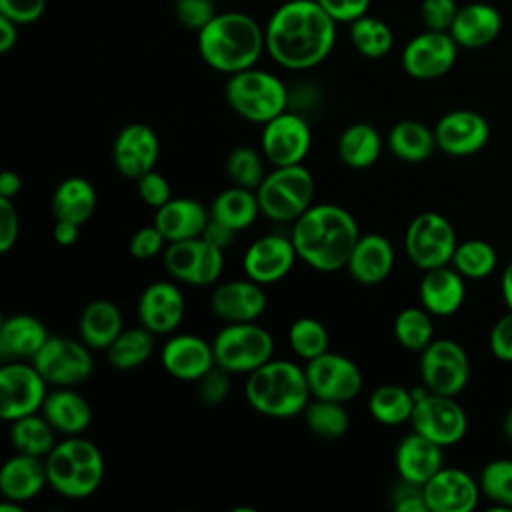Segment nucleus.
I'll list each match as a JSON object with an SVG mask.
<instances>
[{"mask_svg": "<svg viewBox=\"0 0 512 512\" xmlns=\"http://www.w3.org/2000/svg\"><path fill=\"white\" fill-rule=\"evenodd\" d=\"M336 24L318 0H286L264 26L266 52L286 70H310L330 56Z\"/></svg>", "mask_w": 512, "mask_h": 512, "instance_id": "1", "label": "nucleus"}, {"mask_svg": "<svg viewBox=\"0 0 512 512\" xmlns=\"http://www.w3.org/2000/svg\"><path fill=\"white\" fill-rule=\"evenodd\" d=\"M358 238L354 216L338 204H312L290 228L298 258L318 272L346 268Z\"/></svg>", "mask_w": 512, "mask_h": 512, "instance_id": "2", "label": "nucleus"}, {"mask_svg": "<svg viewBox=\"0 0 512 512\" xmlns=\"http://www.w3.org/2000/svg\"><path fill=\"white\" fill-rule=\"evenodd\" d=\"M198 34V54L212 70L236 74L256 66L266 52L264 26L246 12H216Z\"/></svg>", "mask_w": 512, "mask_h": 512, "instance_id": "3", "label": "nucleus"}, {"mask_svg": "<svg viewBox=\"0 0 512 512\" xmlns=\"http://www.w3.org/2000/svg\"><path fill=\"white\" fill-rule=\"evenodd\" d=\"M244 396L256 412L270 418L298 416L312 398L304 368L276 358L248 374Z\"/></svg>", "mask_w": 512, "mask_h": 512, "instance_id": "4", "label": "nucleus"}, {"mask_svg": "<svg viewBox=\"0 0 512 512\" xmlns=\"http://www.w3.org/2000/svg\"><path fill=\"white\" fill-rule=\"evenodd\" d=\"M48 486L64 498L80 500L98 490L104 478V458L100 448L80 434L66 436L54 444L44 458Z\"/></svg>", "mask_w": 512, "mask_h": 512, "instance_id": "5", "label": "nucleus"}, {"mask_svg": "<svg viewBox=\"0 0 512 512\" xmlns=\"http://www.w3.org/2000/svg\"><path fill=\"white\" fill-rule=\"evenodd\" d=\"M224 96L228 106L244 120L266 124L280 112L288 110L290 94L286 84L272 72L256 66L230 74Z\"/></svg>", "mask_w": 512, "mask_h": 512, "instance_id": "6", "label": "nucleus"}, {"mask_svg": "<svg viewBox=\"0 0 512 512\" xmlns=\"http://www.w3.org/2000/svg\"><path fill=\"white\" fill-rule=\"evenodd\" d=\"M260 214L274 222H294L314 198V178L304 164L274 166L256 188Z\"/></svg>", "mask_w": 512, "mask_h": 512, "instance_id": "7", "label": "nucleus"}, {"mask_svg": "<svg viewBox=\"0 0 512 512\" xmlns=\"http://www.w3.org/2000/svg\"><path fill=\"white\" fill-rule=\"evenodd\" d=\"M216 366L230 374H250L274 354L272 334L256 322H226L212 340Z\"/></svg>", "mask_w": 512, "mask_h": 512, "instance_id": "8", "label": "nucleus"}, {"mask_svg": "<svg viewBox=\"0 0 512 512\" xmlns=\"http://www.w3.org/2000/svg\"><path fill=\"white\" fill-rule=\"evenodd\" d=\"M456 230L438 212H422L406 228L404 250L408 260L420 270H432L452 262L456 250Z\"/></svg>", "mask_w": 512, "mask_h": 512, "instance_id": "9", "label": "nucleus"}, {"mask_svg": "<svg viewBox=\"0 0 512 512\" xmlns=\"http://www.w3.org/2000/svg\"><path fill=\"white\" fill-rule=\"evenodd\" d=\"M412 394L416 400L410 418L414 432L430 438L442 448L452 446L464 438L468 430V418L454 396L436 394L426 388Z\"/></svg>", "mask_w": 512, "mask_h": 512, "instance_id": "10", "label": "nucleus"}, {"mask_svg": "<svg viewBox=\"0 0 512 512\" xmlns=\"http://www.w3.org/2000/svg\"><path fill=\"white\" fill-rule=\"evenodd\" d=\"M162 260L174 280L192 286L214 284L224 270V250L212 246L202 236L168 242Z\"/></svg>", "mask_w": 512, "mask_h": 512, "instance_id": "11", "label": "nucleus"}, {"mask_svg": "<svg viewBox=\"0 0 512 512\" xmlns=\"http://www.w3.org/2000/svg\"><path fill=\"white\" fill-rule=\"evenodd\" d=\"M420 378L430 392L460 394L470 378V360L464 348L454 340H432L420 352Z\"/></svg>", "mask_w": 512, "mask_h": 512, "instance_id": "12", "label": "nucleus"}, {"mask_svg": "<svg viewBox=\"0 0 512 512\" xmlns=\"http://www.w3.org/2000/svg\"><path fill=\"white\" fill-rule=\"evenodd\" d=\"M48 382L26 360L4 362L0 368V416L6 422L34 414L42 408Z\"/></svg>", "mask_w": 512, "mask_h": 512, "instance_id": "13", "label": "nucleus"}, {"mask_svg": "<svg viewBox=\"0 0 512 512\" xmlns=\"http://www.w3.org/2000/svg\"><path fill=\"white\" fill-rule=\"evenodd\" d=\"M30 362L52 386H76L92 374L88 346L82 340L68 336H48Z\"/></svg>", "mask_w": 512, "mask_h": 512, "instance_id": "14", "label": "nucleus"}, {"mask_svg": "<svg viewBox=\"0 0 512 512\" xmlns=\"http://www.w3.org/2000/svg\"><path fill=\"white\" fill-rule=\"evenodd\" d=\"M306 380L312 398L348 402L362 390V372L348 356L324 352L306 362Z\"/></svg>", "mask_w": 512, "mask_h": 512, "instance_id": "15", "label": "nucleus"}, {"mask_svg": "<svg viewBox=\"0 0 512 512\" xmlns=\"http://www.w3.org/2000/svg\"><path fill=\"white\" fill-rule=\"evenodd\" d=\"M312 146V132L308 122L290 110L280 112L262 124L260 148L262 156L272 166L302 164Z\"/></svg>", "mask_w": 512, "mask_h": 512, "instance_id": "16", "label": "nucleus"}, {"mask_svg": "<svg viewBox=\"0 0 512 512\" xmlns=\"http://www.w3.org/2000/svg\"><path fill=\"white\" fill-rule=\"evenodd\" d=\"M458 44L450 32L424 30L412 36L400 56L402 68L416 80H434L452 70L458 58Z\"/></svg>", "mask_w": 512, "mask_h": 512, "instance_id": "17", "label": "nucleus"}, {"mask_svg": "<svg viewBox=\"0 0 512 512\" xmlns=\"http://www.w3.org/2000/svg\"><path fill=\"white\" fill-rule=\"evenodd\" d=\"M160 156L158 134L142 122L124 126L112 144V162L120 176L138 180L146 172L154 170Z\"/></svg>", "mask_w": 512, "mask_h": 512, "instance_id": "18", "label": "nucleus"}, {"mask_svg": "<svg viewBox=\"0 0 512 512\" xmlns=\"http://www.w3.org/2000/svg\"><path fill=\"white\" fill-rule=\"evenodd\" d=\"M298 254L290 236L266 234L254 240L242 258L244 274L258 284H274L290 274Z\"/></svg>", "mask_w": 512, "mask_h": 512, "instance_id": "19", "label": "nucleus"}, {"mask_svg": "<svg viewBox=\"0 0 512 512\" xmlns=\"http://www.w3.org/2000/svg\"><path fill=\"white\" fill-rule=\"evenodd\" d=\"M436 146L450 156H470L490 140L488 120L474 110L446 112L434 126Z\"/></svg>", "mask_w": 512, "mask_h": 512, "instance_id": "20", "label": "nucleus"}, {"mask_svg": "<svg viewBox=\"0 0 512 512\" xmlns=\"http://www.w3.org/2000/svg\"><path fill=\"white\" fill-rule=\"evenodd\" d=\"M164 370L184 382H198L216 366L212 342L196 334L170 336L160 352Z\"/></svg>", "mask_w": 512, "mask_h": 512, "instance_id": "21", "label": "nucleus"}, {"mask_svg": "<svg viewBox=\"0 0 512 512\" xmlns=\"http://www.w3.org/2000/svg\"><path fill=\"white\" fill-rule=\"evenodd\" d=\"M422 488L428 512H470L482 492L468 472L444 466Z\"/></svg>", "mask_w": 512, "mask_h": 512, "instance_id": "22", "label": "nucleus"}, {"mask_svg": "<svg viewBox=\"0 0 512 512\" xmlns=\"http://www.w3.org/2000/svg\"><path fill=\"white\" fill-rule=\"evenodd\" d=\"M136 314L152 334H172L184 318V296L174 282L156 280L140 294Z\"/></svg>", "mask_w": 512, "mask_h": 512, "instance_id": "23", "label": "nucleus"}, {"mask_svg": "<svg viewBox=\"0 0 512 512\" xmlns=\"http://www.w3.org/2000/svg\"><path fill=\"white\" fill-rule=\"evenodd\" d=\"M212 312L224 322H256L266 310L262 284L250 280H228L210 296Z\"/></svg>", "mask_w": 512, "mask_h": 512, "instance_id": "24", "label": "nucleus"}, {"mask_svg": "<svg viewBox=\"0 0 512 512\" xmlns=\"http://www.w3.org/2000/svg\"><path fill=\"white\" fill-rule=\"evenodd\" d=\"M394 268V248L382 234H360L348 262V274L364 286H376L384 282Z\"/></svg>", "mask_w": 512, "mask_h": 512, "instance_id": "25", "label": "nucleus"}, {"mask_svg": "<svg viewBox=\"0 0 512 512\" xmlns=\"http://www.w3.org/2000/svg\"><path fill=\"white\" fill-rule=\"evenodd\" d=\"M394 464L402 480L424 486L444 466L442 446L418 432H412L398 442Z\"/></svg>", "mask_w": 512, "mask_h": 512, "instance_id": "26", "label": "nucleus"}, {"mask_svg": "<svg viewBox=\"0 0 512 512\" xmlns=\"http://www.w3.org/2000/svg\"><path fill=\"white\" fill-rule=\"evenodd\" d=\"M502 30V14L488 2H470L458 8L450 36L460 48H484Z\"/></svg>", "mask_w": 512, "mask_h": 512, "instance_id": "27", "label": "nucleus"}, {"mask_svg": "<svg viewBox=\"0 0 512 512\" xmlns=\"http://www.w3.org/2000/svg\"><path fill=\"white\" fill-rule=\"evenodd\" d=\"M418 296L422 308H426L432 316H450L464 302V276L456 268H448V264L424 270Z\"/></svg>", "mask_w": 512, "mask_h": 512, "instance_id": "28", "label": "nucleus"}, {"mask_svg": "<svg viewBox=\"0 0 512 512\" xmlns=\"http://www.w3.org/2000/svg\"><path fill=\"white\" fill-rule=\"evenodd\" d=\"M48 484L46 464L38 456L16 452L0 470V492L4 500L26 504Z\"/></svg>", "mask_w": 512, "mask_h": 512, "instance_id": "29", "label": "nucleus"}, {"mask_svg": "<svg viewBox=\"0 0 512 512\" xmlns=\"http://www.w3.org/2000/svg\"><path fill=\"white\" fill-rule=\"evenodd\" d=\"M210 220V210L194 198H170L154 214V226L166 242H178L202 236Z\"/></svg>", "mask_w": 512, "mask_h": 512, "instance_id": "30", "label": "nucleus"}, {"mask_svg": "<svg viewBox=\"0 0 512 512\" xmlns=\"http://www.w3.org/2000/svg\"><path fill=\"white\" fill-rule=\"evenodd\" d=\"M48 336L42 320L32 314L6 316L0 324V358L4 362L32 360Z\"/></svg>", "mask_w": 512, "mask_h": 512, "instance_id": "31", "label": "nucleus"}, {"mask_svg": "<svg viewBox=\"0 0 512 512\" xmlns=\"http://www.w3.org/2000/svg\"><path fill=\"white\" fill-rule=\"evenodd\" d=\"M40 412L50 426L64 436L82 434L92 420L90 404L84 396L74 392L72 386H56V390L48 392Z\"/></svg>", "mask_w": 512, "mask_h": 512, "instance_id": "32", "label": "nucleus"}, {"mask_svg": "<svg viewBox=\"0 0 512 512\" xmlns=\"http://www.w3.org/2000/svg\"><path fill=\"white\" fill-rule=\"evenodd\" d=\"M122 330V312L112 300H92L80 312L78 334L88 348L106 350Z\"/></svg>", "mask_w": 512, "mask_h": 512, "instance_id": "33", "label": "nucleus"}, {"mask_svg": "<svg viewBox=\"0 0 512 512\" xmlns=\"http://www.w3.org/2000/svg\"><path fill=\"white\" fill-rule=\"evenodd\" d=\"M98 204L96 190L92 182L82 176L64 178L52 196V214L56 220H70L84 224L92 218Z\"/></svg>", "mask_w": 512, "mask_h": 512, "instance_id": "34", "label": "nucleus"}, {"mask_svg": "<svg viewBox=\"0 0 512 512\" xmlns=\"http://www.w3.org/2000/svg\"><path fill=\"white\" fill-rule=\"evenodd\" d=\"M336 150L342 164L354 170H364L376 164V160L380 158L382 138L372 124L356 122L342 130Z\"/></svg>", "mask_w": 512, "mask_h": 512, "instance_id": "35", "label": "nucleus"}, {"mask_svg": "<svg viewBox=\"0 0 512 512\" xmlns=\"http://www.w3.org/2000/svg\"><path fill=\"white\" fill-rule=\"evenodd\" d=\"M260 214V204L256 190H248L242 186H230L222 190L210 206V218L222 222L234 232H242L254 224Z\"/></svg>", "mask_w": 512, "mask_h": 512, "instance_id": "36", "label": "nucleus"}, {"mask_svg": "<svg viewBox=\"0 0 512 512\" xmlns=\"http://www.w3.org/2000/svg\"><path fill=\"white\" fill-rule=\"evenodd\" d=\"M388 148L398 160L420 164L438 148L434 128H428L418 120H402L390 128Z\"/></svg>", "mask_w": 512, "mask_h": 512, "instance_id": "37", "label": "nucleus"}, {"mask_svg": "<svg viewBox=\"0 0 512 512\" xmlns=\"http://www.w3.org/2000/svg\"><path fill=\"white\" fill-rule=\"evenodd\" d=\"M154 336L142 324L138 328H124L118 338L106 348V360L120 372L142 366L154 352Z\"/></svg>", "mask_w": 512, "mask_h": 512, "instance_id": "38", "label": "nucleus"}, {"mask_svg": "<svg viewBox=\"0 0 512 512\" xmlns=\"http://www.w3.org/2000/svg\"><path fill=\"white\" fill-rule=\"evenodd\" d=\"M414 394L398 384H382L372 390L368 398L370 416L384 426H398L410 422L414 410Z\"/></svg>", "mask_w": 512, "mask_h": 512, "instance_id": "39", "label": "nucleus"}, {"mask_svg": "<svg viewBox=\"0 0 512 512\" xmlns=\"http://www.w3.org/2000/svg\"><path fill=\"white\" fill-rule=\"evenodd\" d=\"M350 26V42L354 50L370 60L384 58L394 46V32L392 28L378 16L364 14L356 18Z\"/></svg>", "mask_w": 512, "mask_h": 512, "instance_id": "40", "label": "nucleus"}, {"mask_svg": "<svg viewBox=\"0 0 512 512\" xmlns=\"http://www.w3.org/2000/svg\"><path fill=\"white\" fill-rule=\"evenodd\" d=\"M54 428L44 416L28 414L10 422V442L16 452L46 458L54 448Z\"/></svg>", "mask_w": 512, "mask_h": 512, "instance_id": "41", "label": "nucleus"}, {"mask_svg": "<svg viewBox=\"0 0 512 512\" xmlns=\"http://www.w3.org/2000/svg\"><path fill=\"white\" fill-rule=\"evenodd\" d=\"M304 422L308 430L324 440H336L346 434L350 426L348 412L344 410L342 402L314 398L304 408Z\"/></svg>", "mask_w": 512, "mask_h": 512, "instance_id": "42", "label": "nucleus"}, {"mask_svg": "<svg viewBox=\"0 0 512 512\" xmlns=\"http://www.w3.org/2000/svg\"><path fill=\"white\" fill-rule=\"evenodd\" d=\"M432 314L426 308L408 306L394 318V338L410 352H422L434 340Z\"/></svg>", "mask_w": 512, "mask_h": 512, "instance_id": "43", "label": "nucleus"}, {"mask_svg": "<svg viewBox=\"0 0 512 512\" xmlns=\"http://www.w3.org/2000/svg\"><path fill=\"white\" fill-rule=\"evenodd\" d=\"M496 250L486 240H464L456 246L452 256V266L470 280H482L490 276L496 268Z\"/></svg>", "mask_w": 512, "mask_h": 512, "instance_id": "44", "label": "nucleus"}, {"mask_svg": "<svg viewBox=\"0 0 512 512\" xmlns=\"http://www.w3.org/2000/svg\"><path fill=\"white\" fill-rule=\"evenodd\" d=\"M288 342H290L292 352L306 362L328 352V344H330L324 324L310 316L296 318L290 324Z\"/></svg>", "mask_w": 512, "mask_h": 512, "instance_id": "45", "label": "nucleus"}, {"mask_svg": "<svg viewBox=\"0 0 512 512\" xmlns=\"http://www.w3.org/2000/svg\"><path fill=\"white\" fill-rule=\"evenodd\" d=\"M480 490L500 510L512 508V460L498 458L488 462L480 472Z\"/></svg>", "mask_w": 512, "mask_h": 512, "instance_id": "46", "label": "nucleus"}, {"mask_svg": "<svg viewBox=\"0 0 512 512\" xmlns=\"http://www.w3.org/2000/svg\"><path fill=\"white\" fill-rule=\"evenodd\" d=\"M226 174L234 186L256 190L266 176L262 156L250 146H238L226 158Z\"/></svg>", "mask_w": 512, "mask_h": 512, "instance_id": "47", "label": "nucleus"}, {"mask_svg": "<svg viewBox=\"0 0 512 512\" xmlns=\"http://www.w3.org/2000/svg\"><path fill=\"white\" fill-rule=\"evenodd\" d=\"M174 12L180 24L194 32H200L216 16L212 0H176Z\"/></svg>", "mask_w": 512, "mask_h": 512, "instance_id": "48", "label": "nucleus"}, {"mask_svg": "<svg viewBox=\"0 0 512 512\" xmlns=\"http://www.w3.org/2000/svg\"><path fill=\"white\" fill-rule=\"evenodd\" d=\"M456 0H422L420 18L428 30L448 32L456 14H458Z\"/></svg>", "mask_w": 512, "mask_h": 512, "instance_id": "49", "label": "nucleus"}, {"mask_svg": "<svg viewBox=\"0 0 512 512\" xmlns=\"http://www.w3.org/2000/svg\"><path fill=\"white\" fill-rule=\"evenodd\" d=\"M164 244H168L164 234L152 224L134 232V236L130 238L128 250L136 260H152L160 252H164Z\"/></svg>", "mask_w": 512, "mask_h": 512, "instance_id": "50", "label": "nucleus"}, {"mask_svg": "<svg viewBox=\"0 0 512 512\" xmlns=\"http://www.w3.org/2000/svg\"><path fill=\"white\" fill-rule=\"evenodd\" d=\"M230 372L220 366H214L208 374L198 380V396L208 406H218L226 400L230 392Z\"/></svg>", "mask_w": 512, "mask_h": 512, "instance_id": "51", "label": "nucleus"}, {"mask_svg": "<svg viewBox=\"0 0 512 512\" xmlns=\"http://www.w3.org/2000/svg\"><path fill=\"white\" fill-rule=\"evenodd\" d=\"M136 186H138V196L144 204H148L150 208H160L164 206L170 198H172V190H170V184L168 180L156 172V170H150L146 172L144 176H140L136 180Z\"/></svg>", "mask_w": 512, "mask_h": 512, "instance_id": "52", "label": "nucleus"}, {"mask_svg": "<svg viewBox=\"0 0 512 512\" xmlns=\"http://www.w3.org/2000/svg\"><path fill=\"white\" fill-rule=\"evenodd\" d=\"M44 10L46 0H0V16L16 22L18 26L40 20Z\"/></svg>", "mask_w": 512, "mask_h": 512, "instance_id": "53", "label": "nucleus"}, {"mask_svg": "<svg viewBox=\"0 0 512 512\" xmlns=\"http://www.w3.org/2000/svg\"><path fill=\"white\" fill-rule=\"evenodd\" d=\"M392 506L396 512H428L424 488L400 478V484L392 492Z\"/></svg>", "mask_w": 512, "mask_h": 512, "instance_id": "54", "label": "nucleus"}, {"mask_svg": "<svg viewBox=\"0 0 512 512\" xmlns=\"http://www.w3.org/2000/svg\"><path fill=\"white\" fill-rule=\"evenodd\" d=\"M20 234V216L12 200L0 198V252H10Z\"/></svg>", "mask_w": 512, "mask_h": 512, "instance_id": "55", "label": "nucleus"}, {"mask_svg": "<svg viewBox=\"0 0 512 512\" xmlns=\"http://www.w3.org/2000/svg\"><path fill=\"white\" fill-rule=\"evenodd\" d=\"M490 350L502 362H512V310L496 320L490 332Z\"/></svg>", "mask_w": 512, "mask_h": 512, "instance_id": "56", "label": "nucleus"}, {"mask_svg": "<svg viewBox=\"0 0 512 512\" xmlns=\"http://www.w3.org/2000/svg\"><path fill=\"white\" fill-rule=\"evenodd\" d=\"M372 0H318V4L338 22L350 24L356 18L368 14Z\"/></svg>", "mask_w": 512, "mask_h": 512, "instance_id": "57", "label": "nucleus"}, {"mask_svg": "<svg viewBox=\"0 0 512 512\" xmlns=\"http://www.w3.org/2000/svg\"><path fill=\"white\" fill-rule=\"evenodd\" d=\"M236 234H238V232H234L232 228H228V226H224L222 222L210 218L208 224H206V228H204V232H202V238H204L206 242H210L212 246H216V248H220V250H226V248L234 242V236H236Z\"/></svg>", "mask_w": 512, "mask_h": 512, "instance_id": "58", "label": "nucleus"}, {"mask_svg": "<svg viewBox=\"0 0 512 512\" xmlns=\"http://www.w3.org/2000/svg\"><path fill=\"white\" fill-rule=\"evenodd\" d=\"M80 224L70 222V220H56L54 224V240L60 246H72L78 240Z\"/></svg>", "mask_w": 512, "mask_h": 512, "instance_id": "59", "label": "nucleus"}, {"mask_svg": "<svg viewBox=\"0 0 512 512\" xmlns=\"http://www.w3.org/2000/svg\"><path fill=\"white\" fill-rule=\"evenodd\" d=\"M18 42V24L0 16V52H10Z\"/></svg>", "mask_w": 512, "mask_h": 512, "instance_id": "60", "label": "nucleus"}, {"mask_svg": "<svg viewBox=\"0 0 512 512\" xmlns=\"http://www.w3.org/2000/svg\"><path fill=\"white\" fill-rule=\"evenodd\" d=\"M22 190V180L18 176V172L14 170H4L0 174V198H8L14 200Z\"/></svg>", "mask_w": 512, "mask_h": 512, "instance_id": "61", "label": "nucleus"}, {"mask_svg": "<svg viewBox=\"0 0 512 512\" xmlns=\"http://www.w3.org/2000/svg\"><path fill=\"white\" fill-rule=\"evenodd\" d=\"M502 298H504L508 310H512V260L508 262V266L502 274Z\"/></svg>", "mask_w": 512, "mask_h": 512, "instance_id": "62", "label": "nucleus"}, {"mask_svg": "<svg viewBox=\"0 0 512 512\" xmlns=\"http://www.w3.org/2000/svg\"><path fill=\"white\" fill-rule=\"evenodd\" d=\"M502 432L508 440H512V408L506 412L504 416V422H502Z\"/></svg>", "mask_w": 512, "mask_h": 512, "instance_id": "63", "label": "nucleus"}]
</instances>
